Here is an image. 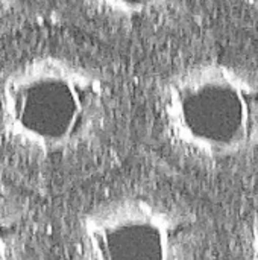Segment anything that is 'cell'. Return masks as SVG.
<instances>
[{
    "instance_id": "cell-8",
    "label": "cell",
    "mask_w": 258,
    "mask_h": 260,
    "mask_svg": "<svg viewBox=\"0 0 258 260\" xmlns=\"http://www.w3.org/2000/svg\"><path fill=\"white\" fill-rule=\"evenodd\" d=\"M21 0H0V17L8 15L9 12H12Z\"/></svg>"
},
{
    "instance_id": "cell-1",
    "label": "cell",
    "mask_w": 258,
    "mask_h": 260,
    "mask_svg": "<svg viewBox=\"0 0 258 260\" xmlns=\"http://www.w3.org/2000/svg\"><path fill=\"white\" fill-rule=\"evenodd\" d=\"M160 136L179 158L222 168L258 154V66L225 55L170 69L154 93Z\"/></svg>"
},
{
    "instance_id": "cell-2",
    "label": "cell",
    "mask_w": 258,
    "mask_h": 260,
    "mask_svg": "<svg viewBox=\"0 0 258 260\" xmlns=\"http://www.w3.org/2000/svg\"><path fill=\"white\" fill-rule=\"evenodd\" d=\"M108 81L59 55H30L0 79V137L38 160L81 155L103 139L111 120Z\"/></svg>"
},
{
    "instance_id": "cell-6",
    "label": "cell",
    "mask_w": 258,
    "mask_h": 260,
    "mask_svg": "<svg viewBox=\"0 0 258 260\" xmlns=\"http://www.w3.org/2000/svg\"><path fill=\"white\" fill-rule=\"evenodd\" d=\"M242 259L258 260V212H255L243 232L242 241Z\"/></svg>"
},
{
    "instance_id": "cell-5",
    "label": "cell",
    "mask_w": 258,
    "mask_h": 260,
    "mask_svg": "<svg viewBox=\"0 0 258 260\" xmlns=\"http://www.w3.org/2000/svg\"><path fill=\"white\" fill-rule=\"evenodd\" d=\"M30 247V230L26 212L0 195V260H26Z\"/></svg>"
},
{
    "instance_id": "cell-4",
    "label": "cell",
    "mask_w": 258,
    "mask_h": 260,
    "mask_svg": "<svg viewBox=\"0 0 258 260\" xmlns=\"http://www.w3.org/2000/svg\"><path fill=\"white\" fill-rule=\"evenodd\" d=\"M187 0H79L94 17L120 26H148L175 15Z\"/></svg>"
},
{
    "instance_id": "cell-3",
    "label": "cell",
    "mask_w": 258,
    "mask_h": 260,
    "mask_svg": "<svg viewBox=\"0 0 258 260\" xmlns=\"http://www.w3.org/2000/svg\"><path fill=\"white\" fill-rule=\"evenodd\" d=\"M195 215L155 190L125 189L91 203L76 219L75 260H198Z\"/></svg>"
},
{
    "instance_id": "cell-7",
    "label": "cell",
    "mask_w": 258,
    "mask_h": 260,
    "mask_svg": "<svg viewBox=\"0 0 258 260\" xmlns=\"http://www.w3.org/2000/svg\"><path fill=\"white\" fill-rule=\"evenodd\" d=\"M239 9L258 27V0H236Z\"/></svg>"
}]
</instances>
